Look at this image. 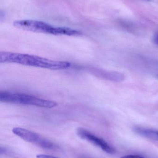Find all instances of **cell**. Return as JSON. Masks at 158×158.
I'll return each mask as SVG.
<instances>
[{
    "mask_svg": "<svg viewBox=\"0 0 158 158\" xmlns=\"http://www.w3.org/2000/svg\"><path fill=\"white\" fill-rule=\"evenodd\" d=\"M0 63H14L51 70H63L71 66L69 62L54 61L27 54L5 52L0 53Z\"/></svg>",
    "mask_w": 158,
    "mask_h": 158,
    "instance_id": "1",
    "label": "cell"
},
{
    "mask_svg": "<svg viewBox=\"0 0 158 158\" xmlns=\"http://www.w3.org/2000/svg\"><path fill=\"white\" fill-rule=\"evenodd\" d=\"M153 41L155 44L158 45V32L154 35L153 37Z\"/></svg>",
    "mask_w": 158,
    "mask_h": 158,
    "instance_id": "8",
    "label": "cell"
},
{
    "mask_svg": "<svg viewBox=\"0 0 158 158\" xmlns=\"http://www.w3.org/2000/svg\"><path fill=\"white\" fill-rule=\"evenodd\" d=\"M77 134L79 137L83 140L92 143L93 144L98 147L99 148L108 154H113L114 150L108 143L105 141L83 128H79L77 130Z\"/></svg>",
    "mask_w": 158,
    "mask_h": 158,
    "instance_id": "5",
    "label": "cell"
},
{
    "mask_svg": "<svg viewBox=\"0 0 158 158\" xmlns=\"http://www.w3.org/2000/svg\"><path fill=\"white\" fill-rule=\"evenodd\" d=\"M157 134H158V131Z\"/></svg>",
    "mask_w": 158,
    "mask_h": 158,
    "instance_id": "10",
    "label": "cell"
},
{
    "mask_svg": "<svg viewBox=\"0 0 158 158\" xmlns=\"http://www.w3.org/2000/svg\"><path fill=\"white\" fill-rule=\"evenodd\" d=\"M13 25L14 27L22 30L36 33L61 35V27H54L43 21L24 19L14 21Z\"/></svg>",
    "mask_w": 158,
    "mask_h": 158,
    "instance_id": "3",
    "label": "cell"
},
{
    "mask_svg": "<svg viewBox=\"0 0 158 158\" xmlns=\"http://www.w3.org/2000/svg\"><path fill=\"white\" fill-rule=\"evenodd\" d=\"M12 132L24 141L44 149H53L55 148L53 143L34 132L19 127L13 128Z\"/></svg>",
    "mask_w": 158,
    "mask_h": 158,
    "instance_id": "4",
    "label": "cell"
},
{
    "mask_svg": "<svg viewBox=\"0 0 158 158\" xmlns=\"http://www.w3.org/2000/svg\"><path fill=\"white\" fill-rule=\"evenodd\" d=\"M37 158H59L57 157L53 156H49V155H44V154H40L36 156Z\"/></svg>",
    "mask_w": 158,
    "mask_h": 158,
    "instance_id": "6",
    "label": "cell"
},
{
    "mask_svg": "<svg viewBox=\"0 0 158 158\" xmlns=\"http://www.w3.org/2000/svg\"><path fill=\"white\" fill-rule=\"evenodd\" d=\"M0 101L2 102L17 105L36 106L45 108H53L58 106L54 101L42 99L26 94L1 92Z\"/></svg>",
    "mask_w": 158,
    "mask_h": 158,
    "instance_id": "2",
    "label": "cell"
},
{
    "mask_svg": "<svg viewBox=\"0 0 158 158\" xmlns=\"http://www.w3.org/2000/svg\"><path fill=\"white\" fill-rule=\"evenodd\" d=\"M121 158H144L138 155H128V156H123Z\"/></svg>",
    "mask_w": 158,
    "mask_h": 158,
    "instance_id": "7",
    "label": "cell"
},
{
    "mask_svg": "<svg viewBox=\"0 0 158 158\" xmlns=\"http://www.w3.org/2000/svg\"><path fill=\"white\" fill-rule=\"evenodd\" d=\"M146 1H151V0H146Z\"/></svg>",
    "mask_w": 158,
    "mask_h": 158,
    "instance_id": "9",
    "label": "cell"
}]
</instances>
